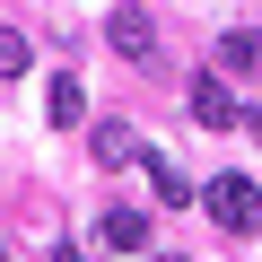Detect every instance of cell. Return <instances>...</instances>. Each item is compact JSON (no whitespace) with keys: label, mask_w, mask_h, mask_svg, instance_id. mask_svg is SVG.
Masks as SVG:
<instances>
[{"label":"cell","mask_w":262,"mask_h":262,"mask_svg":"<svg viewBox=\"0 0 262 262\" xmlns=\"http://www.w3.org/2000/svg\"><path fill=\"white\" fill-rule=\"evenodd\" d=\"M201 201H210V219H219L227 236H253V227H262V184H253V175H210Z\"/></svg>","instance_id":"6da1fadb"},{"label":"cell","mask_w":262,"mask_h":262,"mask_svg":"<svg viewBox=\"0 0 262 262\" xmlns=\"http://www.w3.org/2000/svg\"><path fill=\"white\" fill-rule=\"evenodd\" d=\"M192 122H201V131H236V122H245V105H236V88H227L219 70L192 79Z\"/></svg>","instance_id":"7a4b0ae2"},{"label":"cell","mask_w":262,"mask_h":262,"mask_svg":"<svg viewBox=\"0 0 262 262\" xmlns=\"http://www.w3.org/2000/svg\"><path fill=\"white\" fill-rule=\"evenodd\" d=\"M105 44H114L122 61H149V53H158V27H149V9H105Z\"/></svg>","instance_id":"3957f363"},{"label":"cell","mask_w":262,"mask_h":262,"mask_svg":"<svg viewBox=\"0 0 262 262\" xmlns=\"http://www.w3.org/2000/svg\"><path fill=\"white\" fill-rule=\"evenodd\" d=\"M140 175H149V192H158V201H166V210H184V201H192V192H201V184H192V175H184V166H175V158H158V149H140Z\"/></svg>","instance_id":"277c9868"},{"label":"cell","mask_w":262,"mask_h":262,"mask_svg":"<svg viewBox=\"0 0 262 262\" xmlns=\"http://www.w3.org/2000/svg\"><path fill=\"white\" fill-rule=\"evenodd\" d=\"M88 149H96V166H140V131H131V122H96Z\"/></svg>","instance_id":"5b68a950"},{"label":"cell","mask_w":262,"mask_h":262,"mask_svg":"<svg viewBox=\"0 0 262 262\" xmlns=\"http://www.w3.org/2000/svg\"><path fill=\"white\" fill-rule=\"evenodd\" d=\"M44 122H53V131H79V122H88V96H79V79H70V70L44 88Z\"/></svg>","instance_id":"8992f818"},{"label":"cell","mask_w":262,"mask_h":262,"mask_svg":"<svg viewBox=\"0 0 262 262\" xmlns=\"http://www.w3.org/2000/svg\"><path fill=\"white\" fill-rule=\"evenodd\" d=\"M96 236H105L114 253H140V245H149V219H140V210H105V227H96Z\"/></svg>","instance_id":"52a82bcc"},{"label":"cell","mask_w":262,"mask_h":262,"mask_svg":"<svg viewBox=\"0 0 262 262\" xmlns=\"http://www.w3.org/2000/svg\"><path fill=\"white\" fill-rule=\"evenodd\" d=\"M262 61V35H219V70H253Z\"/></svg>","instance_id":"ba28073f"},{"label":"cell","mask_w":262,"mask_h":262,"mask_svg":"<svg viewBox=\"0 0 262 262\" xmlns=\"http://www.w3.org/2000/svg\"><path fill=\"white\" fill-rule=\"evenodd\" d=\"M27 61H35V53H27V35L0 27V79H27Z\"/></svg>","instance_id":"9c48e42d"},{"label":"cell","mask_w":262,"mask_h":262,"mask_svg":"<svg viewBox=\"0 0 262 262\" xmlns=\"http://www.w3.org/2000/svg\"><path fill=\"white\" fill-rule=\"evenodd\" d=\"M175 262H184V253H175Z\"/></svg>","instance_id":"30bf717a"}]
</instances>
